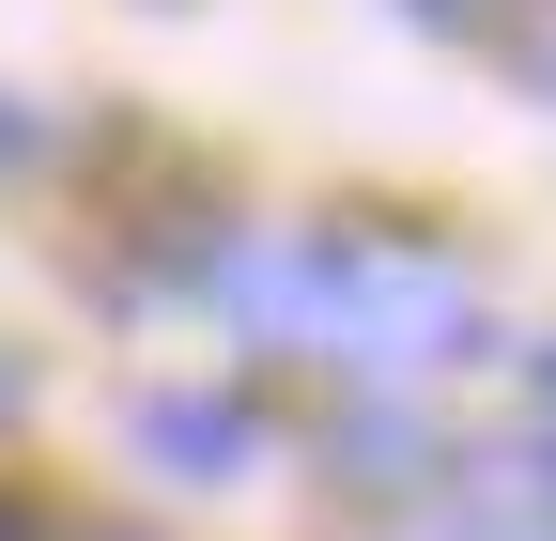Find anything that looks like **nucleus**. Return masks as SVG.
<instances>
[{"label": "nucleus", "instance_id": "nucleus-4", "mask_svg": "<svg viewBox=\"0 0 556 541\" xmlns=\"http://www.w3.org/2000/svg\"><path fill=\"white\" fill-rule=\"evenodd\" d=\"M0 541H31V526H16V495H0Z\"/></svg>", "mask_w": 556, "mask_h": 541}, {"label": "nucleus", "instance_id": "nucleus-2", "mask_svg": "<svg viewBox=\"0 0 556 541\" xmlns=\"http://www.w3.org/2000/svg\"><path fill=\"white\" fill-rule=\"evenodd\" d=\"M139 449H170L186 480H232L263 433H248V402H139Z\"/></svg>", "mask_w": 556, "mask_h": 541}, {"label": "nucleus", "instance_id": "nucleus-5", "mask_svg": "<svg viewBox=\"0 0 556 541\" xmlns=\"http://www.w3.org/2000/svg\"><path fill=\"white\" fill-rule=\"evenodd\" d=\"M0 402H16V372H0Z\"/></svg>", "mask_w": 556, "mask_h": 541}, {"label": "nucleus", "instance_id": "nucleus-3", "mask_svg": "<svg viewBox=\"0 0 556 541\" xmlns=\"http://www.w3.org/2000/svg\"><path fill=\"white\" fill-rule=\"evenodd\" d=\"M433 541H556V526H541L526 495H479V511H464V526H433Z\"/></svg>", "mask_w": 556, "mask_h": 541}, {"label": "nucleus", "instance_id": "nucleus-1", "mask_svg": "<svg viewBox=\"0 0 556 541\" xmlns=\"http://www.w3.org/2000/svg\"><path fill=\"white\" fill-rule=\"evenodd\" d=\"M201 310H232L263 356H325V372H448L479 356V279L387 232H263L201 263Z\"/></svg>", "mask_w": 556, "mask_h": 541}, {"label": "nucleus", "instance_id": "nucleus-7", "mask_svg": "<svg viewBox=\"0 0 556 541\" xmlns=\"http://www.w3.org/2000/svg\"><path fill=\"white\" fill-rule=\"evenodd\" d=\"M541 387H556V372H541Z\"/></svg>", "mask_w": 556, "mask_h": 541}, {"label": "nucleus", "instance_id": "nucleus-6", "mask_svg": "<svg viewBox=\"0 0 556 541\" xmlns=\"http://www.w3.org/2000/svg\"><path fill=\"white\" fill-rule=\"evenodd\" d=\"M541 78H556V47H541Z\"/></svg>", "mask_w": 556, "mask_h": 541}]
</instances>
